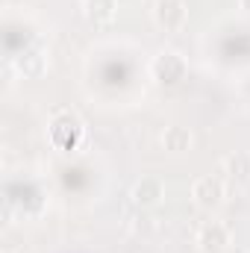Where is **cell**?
<instances>
[{
  "label": "cell",
  "mask_w": 250,
  "mask_h": 253,
  "mask_svg": "<svg viewBox=\"0 0 250 253\" xmlns=\"http://www.w3.org/2000/svg\"><path fill=\"white\" fill-rule=\"evenodd\" d=\"M150 74H153L162 85H180V83L186 80V74H188V65L177 50H162V53L153 56Z\"/></svg>",
  "instance_id": "obj_1"
},
{
  "label": "cell",
  "mask_w": 250,
  "mask_h": 253,
  "mask_svg": "<svg viewBox=\"0 0 250 253\" xmlns=\"http://www.w3.org/2000/svg\"><path fill=\"white\" fill-rule=\"evenodd\" d=\"M153 21L165 33H180L188 21V9L183 0H156L153 6Z\"/></svg>",
  "instance_id": "obj_2"
},
{
  "label": "cell",
  "mask_w": 250,
  "mask_h": 253,
  "mask_svg": "<svg viewBox=\"0 0 250 253\" xmlns=\"http://www.w3.org/2000/svg\"><path fill=\"white\" fill-rule=\"evenodd\" d=\"M194 245H197L200 253H227V248H230V230H227V224H221V221H206V224L197 230Z\"/></svg>",
  "instance_id": "obj_3"
},
{
  "label": "cell",
  "mask_w": 250,
  "mask_h": 253,
  "mask_svg": "<svg viewBox=\"0 0 250 253\" xmlns=\"http://www.w3.org/2000/svg\"><path fill=\"white\" fill-rule=\"evenodd\" d=\"M191 197H194V203L200 206V209H218L221 203H224V183L218 180V177H200V180H194V186H191Z\"/></svg>",
  "instance_id": "obj_4"
},
{
  "label": "cell",
  "mask_w": 250,
  "mask_h": 253,
  "mask_svg": "<svg viewBox=\"0 0 250 253\" xmlns=\"http://www.w3.org/2000/svg\"><path fill=\"white\" fill-rule=\"evenodd\" d=\"M129 197H132L135 206H141V209H153V206L162 203V197H165V186H162L159 177H141V180L132 186Z\"/></svg>",
  "instance_id": "obj_5"
},
{
  "label": "cell",
  "mask_w": 250,
  "mask_h": 253,
  "mask_svg": "<svg viewBox=\"0 0 250 253\" xmlns=\"http://www.w3.org/2000/svg\"><path fill=\"white\" fill-rule=\"evenodd\" d=\"M191 141H194V135H191L188 126L171 124V126H165V132H162V147L168 153H183V150L191 147Z\"/></svg>",
  "instance_id": "obj_6"
},
{
  "label": "cell",
  "mask_w": 250,
  "mask_h": 253,
  "mask_svg": "<svg viewBox=\"0 0 250 253\" xmlns=\"http://www.w3.org/2000/svg\"><path fill=\"white\" fill-rule=\"evenodd\" d=\"M224 174H227L230 180H236V183L250 180V153H245V150L230 153V156L224 159Z\"/></svg>",
  "instance_id": "obj_7"
},
{
  "label": "cell",
  "mask_w": 250,
  "mask_h": 253,
  "mask_svg": "<svg viewBox=\"0 0 250 253\" xmlns=\"http://www.w3.org/2000/svg\"><path fill=\"white\" fill-rule=\"evenodd\" d=\"M115 9H118L115 0H88V3H85V15H88V21L97 24V27L112 24V21H115Z\"/></svg>",
  "instance_id": "obj_8"
},
{
  "label": "cell",
  "mask_w": 250,
  "mask_h": 253,
  "mask_svg": "<svg viewBox=\"0 0 250 253\" xmlns=\"http://www.w3.org/2000/svg\"><path fill=\"white\" fill-rule=\"evenodd\" d=\"M18 71L30 80V77H39V74H44V56L39 53V50H27V53H21L18 56Z\"/></svg>",
  "instance_id": "obj_9"
},
{
  "label": "cell",
  "mask_w": 250,
  "mask_h": 253,
  "mask_svg": "<svg viewBox=\"0 0 250 253\" xmlns=\"http://www.w3.org/2000/svg\"><path fill=\"white\" fill-rule=\"evenodd\" d=\"M239 9H245V12H250V0H239Z\"/></svg>",
  "instance_id": "obj_10"
},
{
  "label": "cell",
  "mask_w": 250,
  "mask_h": 253,
  "mask_svg": "<svg viewBox=\"0 0 250 253\" xmlns=\"http://www.w3.org/2000/svg\"><path fill=\"white\" fill-rule=\"evenodd\" d=\"M3 253H21V251H15V248H6V251H3Z\"/></svg>",
  "instance_id": "obj_11"
}]
</instances>
